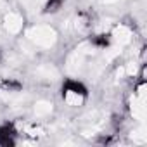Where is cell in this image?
Here are the masks:
<instances>
[{
  "label": "cell",
  "mask_w": 147,
  "mask_h": 147,
  "mask_svg": "<svg viewBox=\"0 0 147 147\" xmlns=\"http://www.w3.org/2000/svg\"><path fill=\"white\" fill-rule=\"evenodd\" d=\"M28 40L33 42L36 47H42V49H50L54 47V43L57 42V33L54 28L47 26V24H38V26H33L31 30H28L26 33Z\"/></svg>",
  "instance_id": "6da1fadb"
},
{
  "label": "cell",
  "mask_w": 147,
  "mask_h": 147,
  "mask_svg": "<svg viewBox=\"0 0 147 147\" xmlns=\"http://www.w3.org/2000/svg\"><path fill=\"white\" fill-rule=\"evenodd\" d=\"M4 26H5V30H7L11 35H16V33H19L21 28H23V18H21L18 12H9V14H5V18H4Z\"/></svg>",
  "instance_id": "7a4b0ae2"
},
{
  "label": "cell",
  "mask_w": 147,
  "mask_h": 147,
  "mask_svg": "<svg viewBox=\"0 0 147 147\" xmlns=\"http://www.w3.org/2000/svg\"><path fill=\"white\" fill-rule=\"evenodd\" d=\"M113 38H114V42H116L118 47H123V45L130 43V40H131V30H130L128 26L119 24V26L114 28V31H113Z\"/></svg>",
  "instance_id": "3957f363"
},
{
  "label": "cell",
  "mask_w": 147,
  "mask_h": 147,
  "mask_svg": "<svg viewBox=\"0 0 147 147\" xmlns=\"http://www.w3.org/2000/svg\"><path fill=\"white\" fill-rule=\"evenodd\" d=\"M131 113L137 119H144L145 118V95L140 88V94L137 97H133L131 100Z\"/></svg>",
  "instance_id": "277c9868"
},
{
  "label": "cell",
  "mask_w": 147,
  "mask_h": 147,
  "mask_svg": "<svg viewBox=\"0 0 147 147\" xmlns=\"http://www.w3.org/2000/svg\"><path fill=\"white\" fill-rule=\"evenodd\" d=\"M36 76H40L42 80H55L59 76V71L52 64H42L40 67H36Z\"/></svg>",
  "instance_id": "5b68a950"
},
{
  "label": "cell",
  "mask_w": 147,
  "mask_h": 147,
  "mask_svg": "<svg viewBox=\"0 0 147 147\" xmlns=\"http://www.w3.org/2000/svg\"><path fill=\"white\" fill-rule=\"evenodd\" d=\"M52 102H47V100H38L36 104H35V114L36 116H47V114H50L52 113Z\"/></svg>",
  "instance_id": "8992f818"
},
{
  "label": "cell",
  "mask_w": 147,
  "mask_h": 147,
  "mask_svg": "<svg viewBox=\"0 0 147 147\" xmlns=\"http://www.w3.org/2000/svg\"><path fill=\"white\" fill-rule=\"evenodd\" d=\"M64 100H66V104H67V106H80V104L83 102V97H82L78 92H73V90H69V92H66V97H64Z\"/></svg>",
  "instance_id": "52a82bcc"
},
{
  "label": "cell",
  "mask_w": 147,
  "mask_h": 147,
  "mask_svg": "<svg viewBox=\"0 0 147 147\" xmlns=\"http://www.w3.org/2000/svg\"><path fill=\"white\" fill-rule=\"evenodd\" d=\"M131 138H133L137 144H144V142L147 140V135H145V128H144V126H140L138 130H135V131L131 133Z\"/></svg>",
  "instance_id": "ba28073f"
},
{
  "label": "cell",
  "mask_w": 147,
  "mask_h": 147,
  "mask_svg": "<svg viewBox=\"0 0 147 147\" xmlns=\"http://www.w3.org/2000/svg\"><path fill=\"white\" fill-rule=\"evenodd\" d=\"M104 4H116V2H119V0H102Z\"/></svg>",
  "instance_id": "9c48e42d"
}]
</instances>
